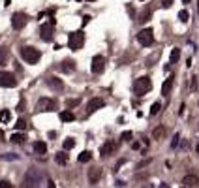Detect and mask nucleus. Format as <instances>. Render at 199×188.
<instances>
[{
	"mask_svg": "<svg viewBox=\"0 0 199 188\" xmlns=\"http://www.w3.org/2000/svg\"><path fill=\"white\" fill-rule=\"evenodd\" d=\"M6 60H8V49L0 45V66H4V64H6Z\"/></svg>",
	"mask_w": 199,
	"mask_h": 188,
	"instance_id": "obj_23",
	"label": "nucleus"
},
{
	"mask_svg": "<svg viewBox=\"0 0 199 188\" xmlns=\"http://www.w3.org/2000/svg\"><path fill=\"white\" fill-rule=\"evenodd\" d=\"M173 83H175V77H169V79L164 81V85H162V94L164 96H169V92L173 89Z\"/></svg>",
	"mask_w": 199,
	"mask_h": 188,
	"instance_id": "obj_16",
	"label": "nucleus"
},
{
	"mask_svg": "<svg viewBox=\"0 0 199 188\" xmlns=\"http://www.w3.org/2000/svg\"><path fill=\"white\" fill-rule=\"evenodd\" d=\"M0 188H11V183L9 181H0Z\"/></svg>",
	"mask_w": 199,
	"mask_h": 188,
	"instance_id": "obj_37",
	"label": "nucleus"
},
{
	"mask_svg": "<svg viewBox=\"0 0 199 188\" xmlns=\"http://www.w3.org/2000/svg\"><path fill=\"white\" fill-rule=\"evenodd\" d=\"M160 188H171L167 183H160Z\"/></svg>",
	"mask_w": 199,
	"mask_h": 188,
	"instance_id": "obj_40",
	"label": "nucleus"
},
{
	"mask_svg": "<svg viewBox=\"0 0 199 188\" xmlns=\"http://www.w3.org/2000/svg\"><path fill=\"white\" fill-rule=\"evenodd\" d=\"M24 24H26V15H24V13H13V17H11V26H13L15 30H21Z\"/></svg>",
	"mask_w": 199,
	"mask_h": 188,
	"instance_id": "obj_10",
	"label": "nucleus"
},
{
	"mask_svg": "<svg viewBox=\"0 0 199 188\" xmlns=\"http://www.w3.org/2000/svg\"><path fill=\"white\" fill-rule=\"evenodd\" d=\"M160 109H162V104H160V102L152 104V107H150V115H158V113H160Z\"/></svg>",
	"mask_w": 199,
	"mask_h": 188,
	"instance_id": "obj_28",
	"label": "nucleus"
},
{
	"mask_svg": "<svg viewBox=\"0 0 199 188\" xmlns=\"http://www.w3.org/2000/svg\"><path fill=\"white\" fill-rule=\"evenodd\" d=\"M9 119H11V113H9L8 109L0 111V122H9Z\"/></svg>",
	"mask_w": 199,
	"mask_h": 188,
	"instance_id": "obj_24",
	"label": "nucleus"
},
{
	"mask_svg": "<svg viewBox=\"0 0 199 188\" xmlns=\"http://www.w3.org/2000/svg\"><path fill=\"white\" fill-rule=\"evenodd\" d=\"M83 43H85V34L81 30H75V32H71L68 36V47L71 51H79L83 47Z\"/></svg>",
	"mask_w": 199,
	"mask_h": 188,
	"instance_id": "obj_2",
	"label": "nucleus"
},
{
	"mask_svg": "<svg viewBox=\"0 0 199 188\" xmlns=\"http://www.w3.org/2000/svg\"><path fill=\"white\" fill-rule=\"evenodd\" d=\"M90 70H92V73H102V72L105 70V58H103L102 55H96V56L92 58Z\"/></svg>",
	"mask_w": 199,
	"mask_h": 188,
	"instance_id": "obj_9",
	"label": "nucleus"
},
{
	"mask_svg": "<svg viewBox=\"0 0 199 188\" xmlns=\"http://www.w3.org/2000/svg\"><path fill=\"white\" fill-rule=\"evenodd\" d=\"M182 183H184L188 188H190V186H196V185H199V177H197V175H194V173H188V175H184Z\"/></svg>",
	"mask_w": 199,
	"mask_h": 188,
	"instance_id": "obj_14",
	"label": "nucleus"
},
{
	"mask_svg": "<svg viewBox=\"0 0 199 188\" xmlns=\"http://www.w3.org/2000/svg\"><path fill=\"white\" fill-rule=\"evenodd\" d=\"M47 83H49V87H51V89H55V90H62V89H64V83H62L58 77H49V81H47Z\"/></svg>",
	"mask_w": 199,
	"mask_h": 188,
	"instance_id": "obj_17",
	"label": "nucleus"
},
{
	"mask_svg": "<svg viewBox=\"0 0 199 188\" xmlns=\"http://www.w3.org/2000/svg\"><path fill=\"white\" fill-rule=\"evenodd\" d=\"M132 137H134V134H132V132H122V136H120V139H122V141H130Z\"/></svg>",
	"mask_w": 199,
	"mask_h": 188,
	"instance_id": "obj_33",
	"label": "nucleus"
},
{
	"mask_svg": "<svg viewBox=\"0 0 199 188\" xmlns=\"http://www.w3.org/2000/svg\"><path fill=\"white\" fill-rule=\"evenodd\" d=\"M105 105V102L102 100V98H92L90 102H88V105H86V109H88V113H94V111H98V109H102Z\"/></svg>",
	"mask_w": 199,
	"mask_h": 188,
	"instance_id": "obj_11",
	"label": "nucleus"
},
{
	"mask_svg": "<svg viewBox=\"0 0 199 188\" xmlns=\"http://www.w3.org/2000/svg\"><path fill=\"white\" fill-rule=\"evenodd\" d=\"M9 139H11V143H23L24 141V136L23 134H13Z\"/></svg>",
	"mask_w": 199,
	"mask_h": 188,
	"instance_id": "obj_26",
	"label": "nucleus"
},
{
	"mask_svg": "<svg viewBox=\"0 0 199 188\" xmlns=\"http://www.w3.org/2000/svg\"><path fill=\"white\" fill-rule=\"evenodd\" d=\"M55 109H56V104H55L51 98H39V100L36 102V111L47 113V111H55Z\"/></svg>",
	"mask_w": 199,
	"mask_h": 188,
	"instance_id": "obj_6",
	"label": "nucleus"
},
{
	"mask_svg": "<svg viewBox=\"0 0 199 188\" xmlns=\"http://www.w3.org/2000/svg\"><path fill=\"white\" fill-rule=\"evenodd\" d=\"M55 162L60 164V166H66V164H68V154H66V151L56 153V154H55Z\"/></svg>",
	"mask_w": 199,
	"mask_h": 188,
	"instance_id": "obj_18",
	"label": "nucleus"
},
{
	"mask_svg": "<svg viewBox=\"0 0 199 188\" xmlns=\"http://www.w3.org/2000/svg\"><path fill=\"white\" fill-rule=\"evenodd\" d=\"M179 139H181V136L177 134V136H175V139L171 141V147H173V149H175V147H179Z\"/></svg>",
	"mask_w": 199,
	"mask_h": 188,
	"instance_id": "obj_35",
	"label": "nucleus"
},
{
	"mask_svg": "<svg viewBox=\"0 0 199 188\" xmlns=\"http://www.w3.org/2000/svg\"><path fill=\"white\" fill-rule=\"evenodd\" d=\"M15 128H17V130H24V128H26V121H24V119H19L17 124H15Z\"/></svg>",
	"mask_w": 199,
	"mask_h": 188,
	"instance_id": "obj_32",
	"label": "nucleus"
},
{
	"mask_svg": "<svg viewBox=\"0 0 199 188\" xmlns=\"http://www.w3.org/2000/svg\"><path fill=\"white\" fill-rule=\"evenodd\" d=\"M137 41H139L141 45H152V41H154V30H152V28H143V30H139V32H137Z\"/></svg>",
	"mask_w": 199,
	"mask_h": 188,
	"instance_id": "obj_5",
	"label": "nucleus"
},
{
	"mask_svg": "<svg viewBox=\"0 0 199 188\" xmlns=\"http://www.w3.org/2000/svg\"><path fill=\"white\" fill-rule=\"evenodd\" d=\"M39 36H41V40H45V41H51V40H53V21L43 23V24L39 26Z\"/></svg>",
	"mask_w": 199,
	"mask_h": 188,
	"instance_id": "obj_8",
	"label": "nucleus"
},
{
	"mask_svg": "<svg viewBox=\"0 0 199 188\" xmlns=\"http://www.w3.org/2000/svg\"><path fill=\"white\" fill-rule=\"evenodd\" d=\"M164 136H165V128H164V126L154 128V132H152V137H154V139H162Z\"/></svg>",
	"mask_w": 199,
	"mask_h": 188,
	"instance_id": "obj_21",
	"label": "nucleus"
},
{
	"mask_svg": "<svg viewBox=\"0 0 199 188\" xmlns=\"http://www.w3.org/2000/svg\"><path fill=\"white\" fill-rule=\"evenodd\" d=\"M21 56H23V60H24L26 64H36L41 55H39V51L34 49V47H23V49H21Z\"/></svg>",
	"mask_w": 199,
	"mask_h": 188,
	"instance_id": "obj_4",
	"label": "nucleus"
},
{
	"mask_svg": "<svg viewBox=\"0 0 199 188\" xmlns=\"http://www.w3.org/2000/svg\"><path fill=\"white\" fill-rule=\"evenodd\" d=\"M150 89H152V81H150L149 77H139V79H135V83H134V92H135L137 96H145Z\"/></svg>",
	"mask_w": 199,
	"mask_h": 188,
	"instance_id": "obj_3",
	"label": "nucleus"
},
{
	"mask_svg": "<svg viewBox=\"0 0 199 188\" xmlns=\"http://www.w3.org/2000/svg\"><path fill=\"white\" fill-rule=\"evenodd\" d=\"M60 70H62V72H66V73H70V72H75V60H70V58H66V60L60 64Z\"/></svg>",
	"mask_w": 199,
	"mask_h": 188,
	"instance_id": "obj_15",
	"label": "nucleus"
},
{
	"mask_svg": "<svg viewBox=\"0 0 199 188\" xmlns=\"http://www.w3.org/2000/svg\"><path fill=\"white\" fill-rule=\"evenodd\" d=\"M182 2H184V4H188V2H190V0H182Z\"/></svg>",
	"mask_w": 199,
	"mask_h": 188,
	"instance_id": "obj_43",
	"label": "nucleus"
},
{
	"mask_svg": "<svg viewBox=\"0 0 199 188\" xmlns=\"http://www.w3.org/2000/svg\"><path fill=\"white\" fill-rule=\"evenodd\" d=\"M90 158H92V153H88V151H83V153L79 154V162H81V164L90 162Z\"/></svg>",
	"mask_w": 199,
	"mask_h": 188,
	"instance_id": "obj_22",
	"label": "nucleus"
},
{
	"mask_svg": "<svg viewBox=\"0 0 199 188\" xmlns=\"http://www.w3.org/2000/svg\"><path fill=\"white\" fill-rule=\"evenodd\" d=\"M182 188H188V186H182Z\"/></svg>",
	"mask_w": 199,
	"mask_h": 188,
	"instance_id": "obj_44",
	"label": "nucleus"
},
{
	"mask_svg": "<svg viewBox=\"0 0 199 188\" xmlns=\"http://www.w3.org/2000/svg\"><path fill=\"white\" fill-rule=\"evenodd\" d=\"M0 141H4V134H2V130H0Z\"/></svg>",
	"mask_w": 199,
	"mask_h": 188,
	"instance_id": "obj_41",
	"label": "nucleus"
},
{
	"mask_svg": "<svg viewBox=\"0 0 199 188\" xmlns=\"http://www.w3.org/2000/svg\"><path fill=\"white\" fill-rule=\"evenodd\" d=\"M81 104V100H66V107H75V105H79Z\"/></svg>",
	"mask_w": 199,
	"mask_h": 188,
	"instance_id": "obj_31",
	"label": "nucleus"
},
{
	"mask_svg": "<svg viewBox=\"0 0 199 188\" xmlns=\"http://www.w3.org/2000/svg\"><path fill=\"white\" fill-rule=\"evenodd\" d=\"M73 147H75V139H71V137H68V139L64 141V149H66V151H71Z\"/></svg>",
	"mask_w": 199,
	"mask_h": 188,
	"instance_id": "obj_27",
	"label": "nucleus"
},
{
	"mask_svg": "<svg viewBox=\"0 0 199 188\" xmlns=\"http://www.w3.org/2000/svg\"><path fill=\"white\" fill-rule=\"evenodd\" d=\"M196 151H197V154H199V143H197V147H196Z\"/></svg>",
	"mask_w": 199,
	"mask_h": 188,
	"instance_id": "obj_42",
	"label": "nucleus"
},
{
	"mask_svg": "<svg viewBox=\"0 0 199 188\" xmlns=\"http://www.w3.org/2000/svg\"><path fill=\"white\" fill-rule=\"evenodd\" d=\"M113 151H115V145H113L111 141H107V143H103V145H102L100 154H102L103 158H107V156H111V154H113Z\"/></svg>",
	"mask_w": 199,
	"mask_h": 188,
	"instance_id": "obj_13",
	"label": "nucleus"
},
{
	"mask_svg": "<svg viewBox=\"0 0 199 188\" xmlns=\"http://www.w3.org/2000/svg\"><path fill=\"white\" fill-rule=\"evenodd\" d=\"M0 87H4V89H13V87H17L15 75L9 73V72H0Z\"/></svg>",
	"mask_w": 199,
	"mask_h": 188,
	"instance_id": "obj_7",
	"label": "nucleus"
},
{
	"mask_svg": "<svg viewBox=\"0 0 199 188\" xmlns=\"http://www.w3.org/2000/svg\"><path fill=\"white\" fill-rule=\"evenodd\" d=\"M34 153H36V154H45V153H47V145H45L43 141H36V143H34Z\"/></svg>",
	"mask_w": 199,
	"mask_h": 188,
	"instance_id": "obj_19",
	"label": "nucleus"
},
{
	"mask_svg": "<svg viewBox=\"0 0 199 188\" xmlns=\"http://www.w3.org/2000/svg\"><path fill=\"white\" fill-rule=\"evenodd\" d=\"M100 179H102V169H100V168H92V169L88 171V181H90V185H96Z\"/></svg>",
	"mask_w": 199,
	"mask_h": 188,
	"instance_id": "obj_12",
	"label": "nucleus"
},
{
	"mask_svg": "<svg viewBox=\"0 0 199 188\" xmlns=\"http://www.w3.org/2000/svg\"><path fill=\"white\" fill-rule=\"evenodd\" d=\"M47 188H56V186H55V181H53V179H47Z\"/></svg>",
	"mask_w": 199,
	"mask_h": 188,
	"instance_id": "obj_38",
	"label": "nucleus"
},
{
	"mask_svg": "<svg viewBox=\"0 0 199 188\" xmlns=\"http://www.w3.org/2000/svg\"><path fill=\"white\" fill-rule=\"evenodd\" d=\"M23 188H41V175L38 169H28L24 175Z\"/></svg>",
	"mask_w": 199,
	"mask_h": 188,
	"instance_id": "obj_1",
	"label": "nucleus"
},
{
	"mask_svg": "<svg viewBox=\"0 0 199 188\" xmlns=\"http://www.w3.org/2000/svg\"><path fill=\"white\" fill-rule=\"evenodd\" d=\"M173 2H175V0H162V6H164V8H171Z\"/></svg>",
	"mask_w": 199,
	"mask_h": 188,
	"instance_id": "obj_36",
	"label": "nucleus"
},
{
	"mask_svg": "<svg viewBox=\"0 0 199 188\" xmlns=\"http://www.w3.org/2000/svg\"><path fill=\"white\" fill-rule=\"evenodd\" d=\"M179 19H181L182 23H188V11H186V9H181V11H179Z\"/></svg>",
	"mask_w": 199,
	"mask_h": 188,
	"instance_id": "obj_29",
	"label": "nucleus"
},
{
	"mask_svg": "<svg viewBox=\"0 0 199 188\" xmlns=\"http://www.w3.org/2000/svg\"><path fill=\"white\" fill-rule=\"evenodd\" d=\"M179 58H181V49H177V47H175V49L171 51V56H169V60H171V62H177Z\"/></svg>",
	"mask_w": 199,
	"mask_h": 188,
	"instance_id": "obj_25",
	"label": "nucleus"
},
{
	"mask_svg": "<svg viewBox=\"0 0 199 188\" xmlns=\"http://www.w3.org/2000/svg\"><path fill=\"white\" fill-rule=\"evenodd\" d=\"M132 147H134V149H135V151H137V149H139V147H141V145H139V143H137V141H134V143H132Z\"/></svg>",
	"mask_w": 199,
	"mask_h": 188,
	"instance_id": "obj_39",
	"label": "nucleus"
},
{
	"mask_svg": "<svg viewBox=\"0 0 199 188\" xmlns=\"http://www.w3.org/2000/svg\"><path fill=\"white\" fill-rule=\"evenodd\" d=\"M149 19H150V9H147V11H143V13L139 15V21H143V23L149 21Z\"/></svg>",
	"mask_w": 199,
	"mask_h": 188,
	"instance_id": "obj_30",
	"label": "nucleus"
},
{
	"mask_svg": "<svg viewBox=\"0 0 199 188\" xmlns=\"http://www.w3.org/2000/svg\"><path fill=\"white\" fill-rule=\"evenodd\" d=\"M19 156L17 154H9V153H6V154H2V160H17Z\"/></svg>",
	"mask_w": 199,
	"mask_h": 188,
	"instance_id": "obj_34",
	"label": "nucleus"
},
{
	"mask_svg": "<svg viewBox=\"0 0 199 188\" xmlns=\"http://www.w3.org/2000/svg\"><path fill=\"white\" fill-rule=\"evenodd\" d=\"M73 119H75V115H73L71 111H62V113H60V121H62V122H71Z\"/></svg>",
	"mask_w": 199,
	"mask_h": 188,
	"instance_id": "obj_20",
	"label": "nucleus"
}]
</instances>
